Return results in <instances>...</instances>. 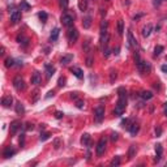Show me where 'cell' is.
<instances>
[{
	"instance_id": "1",
	"label": "cell",
	"mask_w": 167,
	"mask_h": 167,
	"mask_svg": "<svg viewBox=\"0 0 167 167\" xmlns=\"http://www.w3.org/2000/svg\"><path fill=\"white\" fill-rule=\"evenodd\" d=\"M125 107H127V95L119 97L118 102H116V106H115V110H114V114L118 115V116H120L121 114L124 112Z\"/></svg>"
},
{
	"instance_id": "2",
	"label": "cell",
	"mask_w": 167,
	"mask_h": 167,
	"mask_svg": "<svg viewBox=\"0 0 167 167\" xmlns=\"http://www.w3.org/2000/svg\"><path fill=\"white\" fill-rule=\"evenodd\" d=\"M105 118V107L103 106H97L94 108V120L97 123H101Z\"/></svg>"
},
{
	"instance_id": "3",
	"label": "cell",
	"mask_w": 167,
	"mask_h": 167,
	"mask_svg": "<svg viewBox=\"0 0 167 167\" xmlns=\"http://www.w3.org/2000/svg\"><path fill=\"white\" fill-rule=\"evenodd\" d=\"M13 86H15V89L17 91H24L25 88H26V84H25L24 79L21 76H16L13 79Z\"/></svg>"
},
{
	"instance_id": "4",
	"label": "cell",
	"mask_w": 167,
	"mask_h": 167,
	"mask_svg": "<svg viewBox=\"0 0 167 167\" xmlns=\"http://www.w3.org/2000/svg\"><path fill=\"white\" fill-rule=\"evenodd\" d=\"M73 16L72 15H69V13H63L62 15V17H60V21H62V24H63V26H65V27H71L72 25H73Z\"/></svg>"
},
{
	"instance_id": "5",
	"label": "cell",
	"mask_w": 167,
	"mask_h": 167,
	"mask_svg": "<svg viewBox=\"0 0 167 167\" xmlns=\"http://www.w3.org/2000/svg\"><path fill=\"white\" fill-rule=\"evenodd\" d=\"M105 150H106V138L102 137L101 140L98 141V144H97V147H95L97 155H98V157H101V155L105 153Z\"/></svg>"
},
{
	"instance_id": "6",
	"label": "cell",
	"mask_w": 167,
	"mask_h": 167,
	"mask_svg": "<svg viewBox=\"0 0 167 167\" xmlns=\"http://www.w3.org/2000/svg\"><path fill=\"white\" fill-rule=\"evenodd\" d=\"M77 39H79V30L77 29H69L68 30V41L71 42V43H76Z\"/></svg>"
},
{
	"instance_id": "7",
	"label": "cell",
	"mask_w": 167,
	"mask_h": 167,
	"mask_svg": "<svg viewBox=\"0 0 167 167\" xmlns=\"http://www.w3.org/2000/svg\"><path fill=\"white\" fill-rule=\"evenodd\" d=\"M137 64V68L140 72H142V73H145V72H149L150 71V64L147 62H142V60H140Z\"/></svg>"
},
{
	"instance_id": "8",
	"label": "cell",
	"mask_w": 167,
	"mask_h": 167,
	"mask_svg": "<svg viewBox=\"0 0 167 167\" xmlns=\"http://www.w3.org/2000/svg\"><path fill=\"white\" fill-rule=\"evenodd\" d=\"M21 128V121L20 120H15L11 123V127H9V132L11 135H16L17 133V131Z\"/></svg>"
},
{
	"instance_id": "9",
	"label": "cell",
	"mask_w": 167,
	"mask_h": 167,
	"mask_svg": "<svg viewBox=\"0 0 167 167\" xmlns=\"http://www.w3.org/2000/svg\"><path fill=\"white\" fill-rule=\"evenodd\" d=\"M15 154H16V149L15 147H12V146H5L4 152H3V157L4 158H11Z\"/></svg>"
},
{
	"instance_id": "10",
	"label": "cell",
	"mask_w": 167,
	"mask_h": 167,
	"mask_svg": "<svg viewBox=\"0 0 167 167\" xmlns=\"http://www.w3.org/2000/svg\"><path fill=\"white\" fill-rule=\"evenodd\" d=\"M13 103V98L12 95H4L1 98V105L3 107H11V105Z\"/></svg>"
},
{
	"instance_id": "11",
	"label": "cell",
	"mask_w": 167,
	"mask_h": 167,
	"mask_svg": "<svg viewBox=\"0 0 167 167\" xmlns=\"http://www.w3.org/2000/svg\"><path fill=\"white\" fill-rule=\"evenodd\" d=\"M21 20V12L20 11H13L12 13H11V21L13 22V24H16V22H18Z\"/></svg>"
},
{
	"instance_id": "12",
	"label": "cell",
	"mask_w": 167,
	"mask_h": 167,
	"mask_svg": "<svg viewBox=\"0 0 167 167\" xmlns=\"http://www.w3.org/2000/svg\"><path fill=\"white\" fill-rule=\"evenodd\" d=\"M128 42H129V46L132 47V48H136V47H137V41L135 39V37H133L131 30H128Z\"/></svg>"
},
{
	"instance_id": "13",
	"label": "cell",
	"mask_w": 167,
	"mask_h": 167,
	"mask_svg": "<svg viewBox=\"0 0 167 167\" xmlns=\"http://www.w3.org/2000/svg\"><path fill=\"white\" fill-rule=\"evenodd\" d=\"M41 80H42V77H41L39 72H34L33 76H32V84H33V85H39Z\"/></svg>"
},
{
	"instance_id": "14",
	"label": "cell",
	"mask_w": 167,
	"mask_h": 167,
	"mask_svg": "<svg viewBox=\"0 0 167 167\" xmlns=\"http://www.w3.org/2000/svg\"><path fill=\"white\" fill-rule=\"evenodd\" d=\"M71 72H73V74L77 77V79H82V77H84L82 69H80L79 67H72V68H71Z\"/></svg>"
},
{
	"instance_id": "15",
	"label": "cell",
	"mask_w": 167,
	"mask_h": 167,
	"mask_svg": "<svg viewBox=\"0 0 167 167\" xmlns=\"http://www.w3.org/2000/svg\"><path fill=\"white\" fill-rule=\"evenodd\" d=\"M152 30H153V26L150 24H147L146 26H144L142 27V37L144 38H147L150 35V33H152Z\"/></svg>"
},
{
	"instance_id": "16",
	"label": "cell",
	"mask_w": 167,
	"mask_h": 167,
	"mask_svg": "<svg viewBox=\"0 0 167 167\" xmlns=\"http://www.w3.org/2000/svg\"><path fill=\"white\" fill-rule=\"evenodd\" d=\"M44 68H46V76H47V79H50V77L55 73V68L52 65H50V64H44Z\"/></svg>"
},
{
	"instance_id": "17",
	"label": "cell",
	"mask_w": 167,
	"mask_h": 167,
	"mask_svg": "<svg viewBox=\"0 0 167 167\" xmlns=\"http://www.w3.org/2000/svg\"><path fill=\"white\" fill-rule=\"evenodd\" d=\"M138 124H136V123H133V124H131V125H128V129H129V132H131V135L132 136H136V133L138 132Z\"/></svg>"
},
{
	"instance_id": "18",
	"label": "cell",
	"mask_w": 167,
	"mask_h": 167,
	"mask_svg": "<svg viewBox=\"0 0 167 167\" xmlns=\"http://www.w3.org/2000/svg\"><path fill=\"white\" fill-rule=\"evenodd\" d=\"M155 152H157V157H155V162H158V161L161 159V155H162V145L161 144H157L155 145Z\"/></svg>"
},
{
	"instance_id": "19",
	"label": "cell",
	"mask_w": 167,
	"mask_h": 167,
	"mask_svg": "<svg viewBox=\"0 0 167 167\" xmlns=\"http://www.w3.org/2000/svg\"><path fill=\"white\" fill-rule=\"evenodd\" d=\"M16 112H17L18 115H24L25 114V107L21 102H17V103H16Z\"/></svg>"
},
{
	"instance_id": "20",
	"label": "cell",
	"mask_w": 167,
	"mask_h": 167,
	"mask_svg": "<svg viewBox=\"0 0 167 167\" xmlns=\"http://www.w3.org/2000/svg\"><path fill=\"white\" fill-rule=\"evenodd\" d=\"M59 34H60V30L58 29V27H55V29L51 32V35H50V39H51V41H56L58 38H59Z\"/></svg>"
},
{
	"instance_id": "21",
	"label": "cell",
	"mask_w": 167,
	"mask_h": 167,
	"mask_svg": "<svg viewBox=\"0 0 167 167\" xmlns=\"http://www.w3.org/2000/svg\"><path fill=\"white\" fill-rule=\"evenodd\" d=\"M107 27H108V22L103 20L101 22V35L107 34Z\"/></svg>"
},
{
	"instance_id": "22",
	"label": "cell",
	"mask_w": 167,
	"mask_h": 167,
	"mask_svg": "<svg viewBox=\"0 0 167 167\" xmlns=\"http://www.w3.org/2000/svg\"><path fill=\"white\" fill-rule=\"evenodd\" d=\"M140 95H141V98L145 99V101H149V99L153 98V93H152V91H141Z\"/></svg>"
},
{
	"instance_id": "23",
	"label": "cell",
	"mask_w": 167,
	"mask_h": 167,
	"mask_svg": "<svg viewBox=\"0 0 167 167\" xmlns=\"http://www.w3.org/2000/svg\"><path fill=\"white\" fill-rule=\"evenodd\" d=\"M90 25H91V17H90V16H86V17L84 18V22H82L84 29H89Z\"/></svg>"
},
{
	"instance_id": "24",
	"label": "cell",
	"mask_w": 167,
	"mask_h": 167,
	"mask_svg": "<svg viewBox=\"0 0 167 167\" xmlns=\"http://www.w3.org/2000/svg\"><path fill=\"white\" fill-rule=\"evenodd\" d=\"M136 152H137V147H136L135 145H131L129 146V152H128V158L132 159V158L136 155Z\"/></svg>"
},
{
	"instance_id": "25",
	"label": "cell",
	"mask_w": 167,
	"mask_h": 167,
	"mask_svg": "<svg viewBox=\"0 0 167 167\" xmlns=\"http://www.w3.org/2000/svg\"><path fill=\"white\" fill-rule=\"evenodd\" d=\"M124 33V21L123 20H119L118 21V34L119 35H123Z\"/></svg>"
},
{
	"instance_id": "26",
	"label": "cell",
	"mask_w": 167,
	"mask_h": 167,
	"mask_svg": "<svg viewBox=\"0 0 167 167\" xmlns=\"http://www.w3.org/2000/svg\"><path fill=\"white\" fill-rule=\"evenodd\" d=\"M72 59H73V55H64L62 58V60H60V63L62 64H68L69 62H72Z\"/></svg>"
},
{
	"instance_id": "27",
	"label": "cell",
	"mask_w": 167,
	"mask_h": 167,
	"mask_svg": "<svg viewBox=\"0 0 167 167\" xmlns=\"http://www.w3.org/2000/svg\"><path fill=\"white\" fill-rule=\"evenodd\" d=\"M20 8H21V11H30V4H27L26 3V0H21V3H20Z\"/></svg>"
},
{
	"instance_id": "28",
	"label": "cell",
	"mask_w": 167,
	"mask_h": 167,
	"mask_svg": "<svg viewBox=\"0 0 167 167\" xmlns=\"http://www.w3.org/2000/svg\"><path fill=\"white\" fill-rule=\"evenodd\" d=\"M116 77H118V73H116V71L115 69H111L110 71V82L111 84H114L116 81Z\"/></svg>"
},
{
	"instance_id": "29",
	"label": "cell",
	"mask_w": 167,
	"mask_h": 167,
	"mask_svg": "<svg viewBox=\"0 0 167 167\" xmlns=\"http://www.w3.org/2000/svg\"><path fill=\"white\" fill-rule=\"evenodd\" d=\"M81 142H82V145H89V144H90V135L85 133L81 138Z\"/></svg>"
},
{
	"instance_id": "30",
	"label": "cell",
	"mask_w": 167,
	"mask_h": 167,
	"mask_svg": "<svg viewBox=\"0 0 167 167\" xmlns=\"http://www.w3.org/2000/svg\"><path fill=\"white\" fill-rule=\"evenodd\" d=\"M119 165H120V157H119V155H116V157L111 161V166L116 167V166H119Z\"/></svg>"
},
{
	"instance_id": "31",
	"label": "cell",
	"mask_w": 167,
	"mask_h": 167,
	"mask_svg": "<svg viewBox=\"0 0 167 167\" xmlns=\"http://www.w3.org/2000/svg\"><path fill=\"white\" fill-rule=\"evenodd\" d=\"M15 65V59H12V58H8V59H5V67L7 68H11V67Z\"/></svg>"
},
{
	"instance_id": "32",
	"label": "cell",
	"mask_w": 167,
	"mask_h": 167,
	"mask_svg": "<svg viewBox=\"0 0 167 167\" xmlns=\"http://www.w3.org/2000/svg\"><path fill=\"white\" fill-rule=\"evenodd\" d=\"M38 17L41 18V21H42V22H46V21H47V18H48V16H47V13H46V12H39V13H38Z\"/></svg>"
},
{
	"instance_id": "33",
	"label": "cell",
	"mask_w": 167,
	"mask_h": 167,
	"mask_svg": "<svg viewBox=\"0 0 167 167\" xmlns=\"http://www.w3.org/2000/svg\"><path fill=\"white\" fill-rule=\"evenodd\" d=\"M162 52H163V46H157L154 48V55H155V56H159Z\"/></svg>"
},
{
	"instance_id": "34",
	"label": "cell",
	"mask_w": 167,
	"mask_h": 167,
	"mask_svg": "<svg viewBox=\"0 0 167 167\" xmlns=\"http://www.w3.org/2000/svg\"><path fill=\"white\" fill-rule=\"evenodd\" d=\"M50 136H51V133H50V132H43V133H41L39 140L41 141H46L47 138H50Z\"/></svg>"
},
{
	"instance_id": "35",
	"label": "cell",
	"mask_w": 167,
	"mask_h": 167,
	"mask_svg": "<svg viewBox=\"0 0 167 167\" xmlns=\"http://www.w3.org/2000/svg\"><path fill=\"white\" fill-rule=\"evenodd\" d=\"M60 7H62V9L65 11L68 8V0H60Z\"/></svg>"
},
{
	"instance_id": "36",
	"label": "cell",
	"mask_w": 167,
	"mask_h": 167,
	"mask_svg": "<svg viewBox=\"0 0 167 167\" xmlns=\"http://www.w3.org/2000/svg\"><path fill=\"white\" fill-rule=\"evenodd\" d=\"M93 62H94V59H93L91 56H88V58H86V65H88V67H91V65H93Z\"/></svg>"
},
{
	"instance_id": "37",
	"label": "cell",
	"mask_w": 167,
	"mask_h": 167,
	"mask_svg": "<svg viewBox=\"0 0 167 167\" xmlns=\"http://www.w3.org/2000/svg\"><path fill=\"white\" fill-rule=\"evenodd\" d=\"M80 9L82 11H86V0H84V1H80Z\"/></svg>"
},
{
	"instance_id": "38",
	"label": "cell",
	"mask_w": 167,
	"mask_h": 167,
	"mask_svg": "<svg viewBox=\"0 0 167 167\" xmlns=\"http://www.w3.org/2000/svg\"><path fill=\"white\" fill-rule=\"evenodd\" d=\"M60 144H62V141H60L59 138H56V140L54 141V146H55V149H59V147H60Z\"/></svg>"
},
{
	"instance_id": "39",
	"label": "cell",
	"mask_w": 167,
	"mask_h": 167,
	"mask_svg": "<svg viewBox=\"0 0 167 167\" xmlns=\"http://www.w3.org/2000/svg\"><path fill=\"white\" fill-rule=\"evenodd\" d=\"M76 106H77L79 108H84V106H85V102H84V101H77V102H76Z\"/></svg>"
},
{
	"instance_id": "40",
	"label": "cell",
	"mask_w": 167,
	"mask_h": 167,
	"mask_svg": "<svg viewBox=\"0 0 167 167\" xmlns=\"http://www.w3.org/2000/svg\"><path fill=\"white\" fill-rule=\"evenodd\" d=\"M63 115H64V114L62 112V111H56V112H55V118H56V119H62Z\"/></svg>"
},
{
	"instance_id": "41",
	"label": "cell",
	"mask_w": 167,
	"mask_h": 167,
	"mask_svg": "<svg viewBox=\"0 0 167 167\" xmlns=\"http://www.w3.org/2000/svg\"><path fill=\"white\" fill-rule=\"evenodd\" d=\"M64 82H65V79H64V77H60V79H59V84H58V85H59V88H62V86L65 85Z\"/></svg>"
},
{
	"instance_id": "42",
	"label": "cell",
	"mask_w": 167,
	"mask_h": 167,
	"mask_svg": "<svg viewBox=\"0 0 167 167\" xmlns=\"http://www.w3.org/2000/svg\"><path fill=\"white\" fill-rule=\"evenodd\" d=\"M162 1L163 0H153V5H154V7H159V5L162 4Z\"/></svg>"
},
{
	"instance_id": "43",
	"label": "cell",
	"mask_w": 167,
	"mask_h": 167,
	"mask_svg": "<svg viewBox=\"0 0 167 167\" xmlns=\"http://www.w3.org/2000/svg\"><path fill=\"white\" fill-rule=\"evenodd\" d=\"M25 129H26V131L34 129V124H33V123H27V124H26V127H25Z\"/></svg>"
},
{
	"instance_id": "44",
	"label": "cell",
	"mask_w": 167,
	"mask_h": 167,
	"mask_svg": "<svg viewBox=\"0 0 167 167\" xmlns=\"http://www.w3.org/2000/svg\"><path fill=\"white\" fill-rule=\"evenodd\" d=\"M89 44H90V42L86 41V42H85V44H84V51L89 52Z\"/></svg>"
},
{
	"instance_id": "45",
	"label": "cell",
	"mask_w": 167,
	"mask_h": 167,
	"mask_svg": "<svg viewBox=\"0 0 167 167\" xmlns=\"http://www.w3.org/2000/svg\"><path fill=\"white\" fill-rule=\"evenodd\" d=\"M161 71H162L163 73H167V64H163V65L161 67Z\"/></svg>"
},
{
	"instance_id": "46",
	"label": "cell",
	"mask_w": 167,
	"mask_h": 167,
	"mask_svg": "<svg viewBox=\"0 0 167 167\" xmlns=\"http://www.w3.org/2000/svg\"><path fill=\"white\" fill-rule=\"evenodd\" d=\"M118 133H112V135H111V140H112V141H116V140H118Z\"/></svg>"
},
{
	"instance_id": "47",
	"label": "cell",
	"mask_w": 167,
	"mask_h": 167,
	"mask_svg": "<svg viewBox=\"0 0 167 167\" xmlns=\"http://www.w3.org/2000/svg\"><path fill=\"white\" fill-rule=\"evenodd\" d=\"M155 133H157V137H159V136H161V133H162V131H161V128H157V129H155Z\"/></svg>"
},
{
	"instance_id": "48",
	"label": "cell",
	"mask_w": 167,
	"mask_h": 167,
	"mask_svg": "<svg viewBox=\"0 0 167 167\" xmlns=\"http://www.w3.org/2000/svg\"><path fill=\"white\" fill-rule=\"evenodd\" d=\"M24 142H25V141H24V135H21V137H20V145L24 146Z\"/></svg>"
},
{
	"instance_id": "49",
	"label": "cell",
	"mask_w": 167,
	"mask_h": 167,
	"mask_svg": "<svg viewBox=\"0 0 167 167\" xmlns=\"http://www.w3.org/2000/svg\"><path fill=\"white\" fill-rule=\"evenodd\" d=\"M71 98L72 99H77V93H71Z\"/></svg>"
},
{
	"instance_id": "50",
	"label": "cell",
	"mask_w": 167,
	"mask_h": 167,
	"mask_svg": "<svg viewBox=\"0 0 167 167\" xmlns=\"http://www.w3.org/2000/svg\"><path fill=\"white\" fill-rule=\"evenodd\" d=\"M51 95H54V91H48V94L46 95V98H50Z\"/></svg>"
},
{
	"instance_id": "51",
	"label": "cell",
	"mask_w": 167,
	"mask_h": 167,
	"mask_svg": "<svg viewBox=\"0 0 167 167\" xmlns=\"http://www.w3.org/2000/svg\"><path fill=\"white\" fill-rule=\"evenodd\" d=\"M165 112H166V116H167V103H165Z\"/></svg>"
},
{
	"instance_id": "52",
	"label": "cell",
	"mask_w": 167,
	"mask_h": 167,
	"mask_svg": "<svg viewBox=\"0 0 167 167\" xmlns=\"http://www.w3.org/2000/svg\"><path fill=\"white\" fill-rule=\"evenodd\" d=\"M107 1H110V0H107Z\"/></svg>"
}]
</instances>
